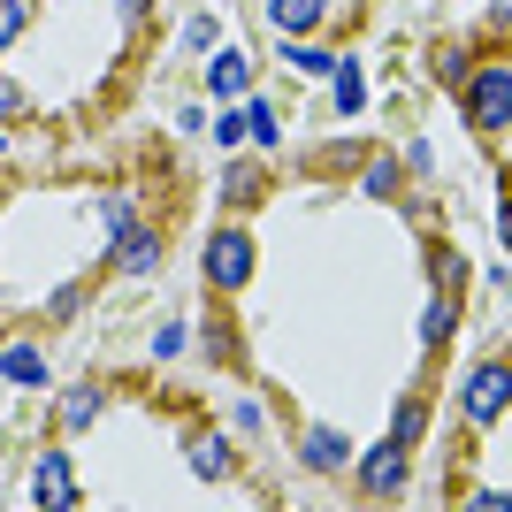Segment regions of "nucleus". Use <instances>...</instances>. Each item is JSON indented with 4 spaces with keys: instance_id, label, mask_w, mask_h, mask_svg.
I'll use <instances>...</instances> for the list:
<instances>
[{
    "instance_id": "obj_1",
    "label": "nucleus",
    "mask_w": 512,
    "mask_h": 512,
    "mask_svg": "<svg viewBox=\"0 0 512 512\" xmlns=\"http://www.w3.org/2000/svg\"><path fill=\"white\" fill-rule=\"evenodd\" d=\"M505 115H512V69L505 62L474 69L467 77V123L474 130H505Z\"/></svg>"
},
{
    "instance_id": "obj_2",
    "label": "nucleus",
    "mask_w": 512,
    "mask_h": 512,
    "mask_svg": "<svg viewBox=\"0 0 512 512\" xmlns=\"http://www.w3.org/2000/svg\"><path fill=\"white\" fill-rule=\"evenodd\" d=\"M245 276H253V237H245V230L207 237V283H214V291H237Z\"/></svg>"
},
{
    "instance_id": "obj_3",
    "label": "nucleus",
    "mask_w": 512,
    "mask_h": 512,
    "mask_svg": "<svg viewBox=\"0 0 512 512\" xmlns=\"http://www.w3.org/2000/svg\"><path fill=\"white\" fill-rule=\"evenodd\" d=\"M360 482H367L375 497L406 490V444H383V451H367V459H360Z\"/></svg>"
},
{
    "instance_id": "obj_4",
    "label": "nucleus",
    "mask_w": 512,
    "mask_h": 512,
    "mask_svg": "<svg viewBox=\"0 0 512 512\" xmlns=\"http://www.w3.org/2000/svg\"><path fill=\"white\" fill-rule=\"evenodd\" d=\"M31 497H39V505H77V482H69L62 451H46L39 467H31Z\"/></svg>"
},
{
    "instance_id": "obj_5",
    "label": "nucleus",
    "mask_w": 512,
    "mask_h": 512,
    "mask_svg": "<svg viewBox=\"0 0 512 512\" xmlns=\"http://www.w3.org/2000/svg\"><path fill=\"white\" fill-rule=\"evenodd\" d=\"M467 413L474 421H497V413H505V360H482V375L467 383Z\"/></svg>"
},
{
    "instance_id": "obj_6",
    "label": "nucleus",
    "mask_w": 512,
    "mask_h": 512,
    "mask_svg": "<svg viewBox=\"0 0 512 512\" xmlns=\"http://www.w3.org/2000/svg\"><path fill=\"white\" fill-rule=\"evenodd\" d=\"M115 268H123V276H153V268H161V237H153V230H123Z\"/></svg>"
},
{
    "instance_id": "obj_7",
    "label": "nucleus",
    "mask_w": 512,
    "mask_h": 512,
    "mask_svg": "<svg viewBox=\"0 0 512 512\" xmlns=\"http://www.w3.org/2000/svg\"><path fill=\"white\" fill-rule=\"evenodd\" d=\"M192 467H199V482H230V444H222V436H199Z\"/></svg>"
},
{
    "instance_id": "obj_8",
    "label": "nucleus",
    "mask_w": 512,
    "mask_h": 512,
    "mask_svg": "<svg viewBox=\"0 0 512 512\" xmlns=\"http://www.w3.org/2000/svg\"><path fill=\"white\" fill-rule=\"evenodd\" d=\"M268 16L299 39V31H314V23H321V0H268Z\"/></svg>"
},
{
    "instance_id": "obj_9",
    "label": "nucleus",
    "mask_w": 512,
    "mask_h": 512,
    "mask_svg": "<svg viewBox=\"0 0 512 512\" xmlns=\"http://www.w3.org/2000/svg\"><path fill=\"white\" fill-rule=\"evenodd\" d=\"M0 367H8V383H23V390L46 383V360L31 352V344H8V360H0Z\"/></svg>"
},
{
    "instance_id": "obj_10",
    "label": "nucleus",
    "mask_w": 512,
    "mask_h": 512,
    "mask_svg": "<svg viewBox=\"0 0 512 512\" xmlns=\"http://www.w3.org/2000/svg\"><path fill=\"white\" fill-rule=\"evenodd\" d=\"M306 467H321V474L344 467V436L337 428H314V436H306Z\"/></svg>"
},
{
    "instance_id": "obj_11",
    "label": "nucleus",
    "mask_w": 512,
    "mask_h": 512,
    "mask_svg": "<svg viewBox=\"0 0 512 512\" xmlns=\"http://www.w3.org/2000/svg\"><path fill=\"white\" fill-rule=\"evenodd\" d=\"M245 77H253V62H245V54H237V46H230V54L214 62V77H207V85L222 92V100H230V92H245Z\"/></svg>"
},
{
    "instance_id": "obj_12",
    "label": "nucleus",
    "mask_w": 512,
    "mask_h": 512,
    "mask_svg": "<svg viewBox=\"0 0 512 512\" xmlns=\"http://www.w3.org/2000/svg\"><path fill=\"white\" fill-rule=\"evenodd\" d=\"M283 62L306 69V77H321V69H337V54H329V46H314V39H291V46H283Z\"/></svg>"
},
{
    "instance_id": "obj_13",
    "label": "nucleus",
    "mask_w": 512,
    "mask_h": 512,
    "mask_svg": "<svg viewBox=\"0 0 512 512\" xmlns=\"http://www.w3.org/2000/svg\"><path fill=\"white\" fill-rule=\"evenodd\" d=\"M62 421H69V428H92V421H100V390H92V383L69 390V398H62Z\"/></svg>"
},
{
    "instance_id": "obj_14",
    "label": "nucleus",
    "mask_w": 512,
    "mask_h": 512,
    "mask_svg": "<svg viewBox=\"0 0 512 512\" xmlns=\"http://www.w3.org/2000/svg\"><path fill=\"white\" fill-rule=\"evenodd\" d=\"M360 100H367V77H360V62H337V107H344V115H360Z\"/></svg>"
},
{
    "instance_id": "obj_15",
    "label": "nucleus",
    "mask_w": 512,
    "mask_h": 512,
    "mask_svg": "<svg viewBox=\"0 0 512 512\" xmlns=\"http://www.w3.org/2000/svg\"><path fill=\"white\" fill-rule=\"evenodd\" d=\"M451 321H459V299L444 291V299L428 306V321H421V344H444V337H451Z\"/></svg>"
},
{
    "instance_id": "obj_16",
    "label": "nucleus",
    "mask_w": 512,
    "mask_h": 512,
    "mask_svg": "<svg viewBox=\"0 0 512 512\" xmlns=\"http://www.w3.org/2000/svg\"><path fill=\"white\" fill-rule=\"evenodd\" d=\"M245 130H253L260 146H276V138H283V123H276V107H245Z\"/></svg>"
},
{
    "instance_id": "obj_17",
    "label": "nucleus",
    "mask_w": 512,
    "mask_h": 512,
    "mask_svg": "<svg viewBox=\"0 0 512 512\" xmlns=\"http://www.w3.org/2000/svg\"><path fill=\"white\" fill-rule=\"evenodd\" d=\"M421 421H428V413L406 398V406H398V421H390V444H413V436H421Z\"/></svg>"
},
{
    "instance_id": "obj_18",
    "label": "nucleus",
    "mask_w": 512,
    "mask_h": 512,
    "mask_svg": "<svg viewBox=\"0 0 512 512\" xmlns=\"http://www.w3.org/2000/svg\"><path fill=\"white\" fill-rule=\"evenodd\" d=\"M23 16H31V8H23V0H0V54H8V46H16Z\"/></svg>"
},
{
    "instance_id": "obj_19",
    "label": "nucleus",
    "mask_w": 512,
    "mask_h": 512,
    "mask_svg": "<svg viewBox=\"0 0 512 512\" xmlns=\"http://www.w3.org/2000/svg\"><path fill=\"white\" fill-rule=\"evenodd\" d=\"M184 344H192V337H184L176 321H169V329H153V360H184Z\"/></svg>"
},
{
    "instance_id": "obj_20",
    "label": "nucleus",
    "mask_w": 512,
    "mask_h": 512,
    "mask_svg": "<svg viewBox=\"0 0 512 512\" xmlns=\"http://www.w3.org/2000/svg\"><path fill=\"white\" fill-rule=\"evenodd\" d=\"M367 192H375V199L398 192V161H367Z\"/></svg>"
},
{
    "instance_id": "obj_21",
    "label": "nucleus",
    "mask_w": 512,
    "mask_h": 512,
    "mask_svg": "<svg viewBox=\"0 0 512 512\" xmlns=\"http://www.w3.org/2000/svg\"><path fill=\"white\" fill-rule=\"evenodd\" d=\"M77 299H85V291H77V283H62V291L46 299V314H54V321H69V314H77Z\"/></svg>"
}]
</instances>
